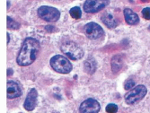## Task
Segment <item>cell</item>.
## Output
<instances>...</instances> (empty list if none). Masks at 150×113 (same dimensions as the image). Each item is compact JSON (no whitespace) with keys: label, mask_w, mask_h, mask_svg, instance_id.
<instances>
[{"label":"cell","mask_w":150,"mask_h":113,"mask_svg":"<svg viewBox=\"0 0 150 113\" xmlns=\"http://www.w3.org/2000/svg\"><path fill=\"white\" fill-rule=\"evenodd\" d=\"M99 110L100 104L94 99H87L82 102L79 107L80 113H98Z\"/></svg>","instance_id":"obj_8"},{"label":"cell","mask_w":150,"mask_h":113,"mask_svg":"<svg viewBox=\"0 0 150 113\" xmlns=\"http://www.w3.org/2000/svg\"><path fill=\"white\" fill-rule=\"evenodd\" d=\"M62 52L73 60H78L84 56V51L73 41H66L61 45Z\"/></svg>","instance_id":"obj_3"},{"label":"cell","mask_w":150,"mask_h":113,"mask_svg":"<svg viewBox=\"0 0 150 113\" xmlns=\"http://www.w3.org/2000/svg\"><path fill=\"white\" fill-rule=\"evenodd\" d=\"M124 16H125L126 22L129 24L135 25V24L139 23V16L135 12H133L131 9H129V8L124 9Z\"/></svg>","instance_id":"obj_11"},{"label":"cell","mask_w":150,"mask_h":113,"mask_svg":"<svg viewBox=\"0 0 150 113\" xmlns=\"http://www.w3.org/2000/svg\"><path fill=\"white\" fill-rule=\"evenodd\" d=\"M96 67H97L96 61H95L93 58H90V59L86 60L85 65H84V68H85V71L87 74H89V75L93 74L95 72V70H96Z\"/></svg>","instance_id":"obj_13"},{"label":"cell","mask_w":150,"mask_h":113,"mask_svg":"<svg viewBox=\"0 0 150 113\" xmlns=\"http://www.w3.org/2000/svg\"><path fill=\"white\" fill-rule=\"evenodd\" d=\"M102 21L108 28H111V29H113L118 24L116 19H114V17L109 13H105L102 16Z\"/></svg>","instance_id":"obj_12"},{"label":"cell","mask_w":150,"mask_h":113,"mask_svg":"<svg viewBox=\"0 0 150 113\" xmlns=\"http://www.w3.org/2000/svg\"><path fill=\"white\" fill-rule=\"evenodd\" d=\"M37 98H38L37 91L35 89H32L25 99V102L23 104L24 109L28 111L33 110L34 108L36 107V104H37Z\"/></svg>","instance_id":"obj_9"},{"label":"cell","mask_w":150,"mask_h":113,"mask_svg":"<svg viewBox=\"0 0 150 113\" xmlns=\"http://www.w3.org/2000/svg\"><path fill=\"white\" fill-rule=\"evenodd\" d=\"M50 65L56 72L60 74H69L72 70V64L66 56L57 55L50 59Z\"/></svg>","instance_id":"obj_2"},{"label":"cell","mask_w":150,"mask_h":113,"mask_svg":"<svg viewBox=\"0 0 150 113\" xmlns=\"http://www.w3.org/2000/svg\"><path fill=\"white\" fill-rule=\"evenodd\" d=\"M39 49L40 43L37 40L33 38L25 39L17 56V64L21 66H26L33 64L36 59Z\"/></svg>","instance_id":"obj_1"},{"label":"cell","mask_w":150,"mask_h":113,"mask_svg":"<svg viewBox=\"0 0 150 113\" xmlns=\"http://www.w3.org/2000/svg\"><path fill=\"white\" fill-rule=\"evenodd\" d=\"M19 23H17L16 21H13L12 18H10L9 16L7 17V27L11 30H16L19 28Z\"/></svg>","instance_id":"obj_16"},{"label":"cell","mask_w":150,"mask_h":113,"mask_svg":"<svg viewBox=\"0 0 150 113\" xmlns=\"http://www.w3.org/2000/svg\"><path fill=\"white\" fill-rule=\"evenodd\" d=\"M85 32L91 40H98L104 34L103 28L95 23H89L85 26Z\"/></svg>","instance_id":"obj_7"},{"label":"cell","mask_w":150,"mask_h":113,"mask_svg":"<svg viewBox=\"0 0 150 113\" xmlns=\"http://www.w3.org/2000/svg\"><path fill=\"white\" fill-rule=\"evenodd\" d=\"M38 16L47 21V22H57L59 17H60V13L59 11L55 8V7H51V6H40L38 11Z\"/></svg>","instance_id":"obj_4"},{"label":"cell","mask_w":150,"mask_h":113,"mask_svg":"<svg viewBox=\"0 0 150 113\" xmlns=\"http://www.w3.org/2000/svg\"><path fill=\"white\" fill-rule=\"evenodd\" d=\"M141 1H143V2H144V1H146V0H141Z\"/></svg>","instance_id":"obj_22"},{"label":"cell","mask_w":150,"mask_h":113,"mask_svg":"<svg viewBox=\"0 0 150 113\" xmlns=\"http://www.w3.org/2000/svg\"><path fill=\"white\" fill-rule=\"evenodd\" d=\"M110 4V0H86L84 4V10L86 13H97Z\"/></svg>","instance_id":"obj_6"},{"label":"cell","mask_w":150,"mask_h":113,"mask_svg":"<svg viewBox=\"0 0 150 113\" xmlns=\"http://www.w3.org/2000/svg\"><path fill=\"white\" fill-rule=\"evenodd\" d=\"M142 16L145 19L150 20V7H146L142 10Z\"/></svg>","instance_id":"obj_18"},{"label":"cell","mask_w":150,"mask_h":113,"mask_svg":"<svg viewBox=\"0 0 150 113\" xmlns=\"http://www.w3.org/2000/svg\"><path fill=\"white\" fill-rule=\"evenodd\" d=\"M53 113H58V112H53Z\"/></svg>","instance_id":"obj_23"},{"label":"cell","mask_w":150,"mask_h":113,"mask_svg":"<svg viewBox=\"0 0 150 113\" xmlns=\"http://www.w3.org/2000/svg\"><path fill=\"white\" fill-rule=\"evenodd\" d=\"M107 113H116L118 111V106L116 104H109L105 109Z\"/></svg>","instance_id":"obj_17"},{"label":"cell","mask_w":150,"mask_h":113,"mask_svg":"<svg viewBox=\"0 0 150 113\" xmlns=\"http://www.w3.org/2000/svg\"><path fill=\"white\" fill-rule=\"evenodd\" d=\"M123 66V61H122V58L119 55L114 56L112 59V69L113 72H118L120 70V68Z\"/></svg>","instance_id":"obj_14"},{"label":"cell","mask_w":150,"mask_h":113,"mask_svg":"<svg viewBox=\"0 0 150 113\" xmlns=\"http://www.w3.org/2000/svg\"><path fill=\"white\" fill-rule=\"evenodd\" d=\"M69 13H70L71 17L74 18V19H79L81 17V16H82L81 9L78 6H75V7L71 8L70 11H69Z\"/></svg>","instance_id":"obj_15"},{"label":"cell","mask_w":150,"mask_h":113,"mask_svg":"<svg viewBox=\"0 0 150 113\" xmlns=\"http://www.w3.org/2000/svg\"><path fill=\"white\" fill-rule=\"evenodd\" d=\"M146 93H147V90L146 86L142 85V84L141 85H138L125 95V102L127 104H129V105L135 104L138 102L141 101L146 94Z\"/></svg>","instance_id":"obj_5"},{"label":"cell","mask_w":150,"mask_h":113,"mask_svg":"<svg viewBox=\"0 0 150 113\" xmlns=\"http://www.w3.org/2000/svg\"><path fill=\"white\" fill-rule=\"evenodd\" d=\"M134 85H135V82H134L133 80H128V81H126V83H125V84H124V88H125L126 90H129V89H131Z\"/></svg>","instance_id":"obj_19"},{"label":"cell","mask_w":150,"mask_h":113,"mask_svg":"<svg viewBox=\"0 0 150 113\" xmlns=\"http://www.w3.org/2000/svg\"><path fill=\"white\" fill-rule=\"evenodd\" d=\"M7 71H8V72H7V75H8V76H11V75H12V69H11V68H10V69L8 68Z\"/></svg>","instance_id":"obj_20"},{"label":"cell","mask_w":150,"mask_h":113,"mask_svg":"<svg viewBox=\"0 0 150 113\" xmlns=\"http://www.w3.org/2000/svg\"><path fill=\"white\" fill-rule=\"evenodd\" d=\"M9 40H10V37H9V33H7V43H9Z\"/></svg>","instance_id":"obj_21"},{"label":"cell","mask_w":150,"mask_h":113,"mask_svg":"<svg viewBox=\"0 0 150 113\" xmlns=\"http://www.w3.org/2000/svg\"><path fill=\"white\" fill-rule=\"evenodd\" d=\"M149 31H150V26H149Z\"/></svg>","instance_id":"obj_24"},{"label":"cell","mask_w":150,"mask_h":113,"mask_svg":"<svg viewBox=\"0 0 150 113\" xmlns=\"http://www.w3.org/2000/svg\"><path fill=\"white\" fill-rule=\"evenodd\" d=\"M22 95V90L18 83L16 82L10 81L7 83V98L8 99H13L17 98Z\"/></svg>","instance_id":"obj_10"}]
</instances>
